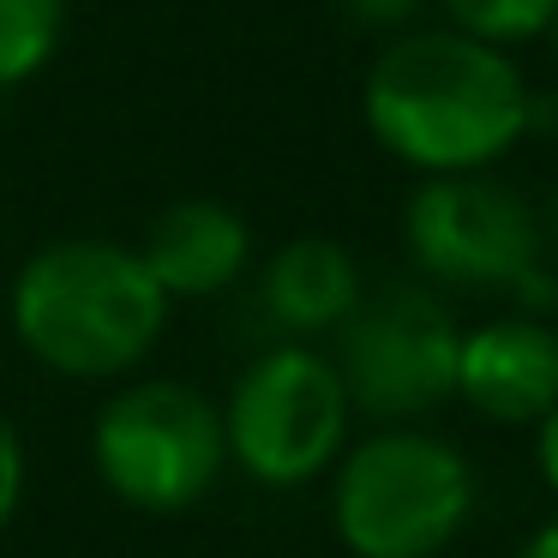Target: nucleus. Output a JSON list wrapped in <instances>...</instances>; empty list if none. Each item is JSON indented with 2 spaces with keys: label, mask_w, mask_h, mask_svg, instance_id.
<instances>
[{
  "label": "nucleus",
  "mask_w": 558,
  "mask_h": 558,
  "mask_svg": "<svg viewBox=\"0 0 558 558\" xmlns=\"http://www.w3.org/2000/svg\"><path fill=\"white\" fill-rule=\"evenodd\" d=\"M450 397L493 426H541L558 409V330L529 313L469 325L457 342Z\"/></svg>",
  "instance_id": "obj_8"
},
{
  "label": "nucleus",
  "mask_w": 558,
  "mask_h": 558,
  "mask_svg": "<svg viewBox=\"0 0 558 558\" xmlns=\"http://www.w3.org/2000/svg\"><path fill=\"white\" fill-rule=\"evenodd\" d=\"M25 474H31L25 438H19V426L0 414V534L13 529L19 505H25Z\"/></svg>",
  "instance_id": "obj_13"
},
{
  "label": "nucleus",
  "mask_w": 558,
  "mask_h": 558,
  "mask_svg": "<svg viewBox=\"0 0 558 558\" xmlns=\"http://www.w3.org/2000/svg\"><path fill=\"white\" fill-rule=\"evenodd\" d=\"M402 246L426 282L462 294H510L529 318L558 301L534 205L493 174H433L409 193Z\"/></svg>",
  "instance_id": "obj_4"
},
{
  "label": "nucleus",
  "mask_w": 558,
  "mask_h": 558,
  "mask_svg": "<svg viewBox=\"0 0 558 558\" xmlns=\"http://www.w3.org/2000/svg\"><path fill=\"white\" fill-rule=\"evenodd\" d=\"M457 342L462 325L445 294L426 282H385L361 294L337 325L330 366L361 414L385 426H414L457 390Z\"/></svg>",
  "instance_id": "obj_7"
},
{
  "label": "nucleus",
  "mask_w": 558,
  "mask_h": 558,
  "mask_svg": "<svg viewBox=\"0 0 558 558\" xmlns=\"http://www.w3.org/2000/svg\"><path fill=\"white\" fill-rule=\"evenodd\" d=\"M366 133L397 162L433 174H486L534 126V90L505 49L462 31L397 37L361 90Z\"/></svg>",
  "instance_id": "obj_1"
},
{
  "label": "nucleus",
  "mask_w": 558,
  "mask_h": 558,
  "mask_svg": "<svg viewBox=\"0 0 558 558\" xmlns=\"http://www.w3.org/2000/svg\"><path fill=\"white\" fill-rule=\"evenodd\" d=\"M361 25H402V19L421 7V0H342Z\"/></svg>",
  "instance_id": "obj_15"
},
{
  "label": "nucleus",
  "mask_w": 558,
  "mask_h": 558,
  "mask_svg": "<svg viewBox=\"0 0 558 558\" xmlns=\"http://www.w3.org/2000/svg\"><path fill=\"white\" fill-rule=\"evenodd\" d=\"M534 462H541V481L553 486V498H558V409L534 426Z\"/></svg>",
  "instance_id": "obj_14"
},
{
  "label": "nucleus",
  "mask_w": 558,
  "mask_h": 558,
  "mask_svg": "<svg viewBox=\"0 0 558 558\" xmlns=\"http://www.w3.org/2000/svg\"><path fill=\"white\" fill-rule=\"evenodd\" d=\"M553 54H558V19H553Z\"/></svg>",
  "instance_id": "obj_18"
},
{
  "label": "nucleus",
  "mask_w": 558,
  "mask_h": 558,
  "mask_svg": "<svg viewBox=\"0 0 558 558\" xmlns=\"http://www.w3.org/2000/svg\"><path fill=\"white\" fill-rule=\"evenodd\" d=\"M361 265H354L349 246L325 241V234H301V241L277 246L258 277V306L270 313V325L301 337H325L361 301Z\"/></svg>",
  "instance_id": "obj_10"
},
{
  "label": "nucleus",
  "mask_w": 558,
  "mask_h": 558,
  "mask_svg": "<svg viewBox=\"0 0 558 558\" xmlns=\"http://www.w3.org/2000/svg\"><path fill=\"white\" fill-rule=\"evenodd\" d=\"M66 31V0H0V90L49 66Z\"/></svg>",
  "instance_id": "obj_11"
},
{
  "label": "nucleus",
  "mask_w": 558,
  "mask_h": 558,
  "mask_svg": "<svg viewBox=\"0 0 558 558\" xmlns=\"http://www.w3.org/2000/svg\"><path fill=\"white\" fill-rule=\"evenodd\" d=\"M90 469L126 510L181 517L229 469L222 409L181 378H138L90 421Z\"/></svg>",
  "instance_id": "obj_5"
},
{
  "label": "nucleus",
  "mask_w": 558,
  "mask_h": 558,
  "mask_svg": "<svg viewBox=\"0 0 558 558\" xmlns=\"http://www.w3.org/2000/svg\"><path fill=\"white\" fill-rule=\"evenodd\" d=\"M469 517V457L426 426H385L330 462V529L354 558H438Z\"/></svg>",
  "instance_id": "obj_3"
},
{
  "label": "nucleus",
  "mask_w": 558,
  "mask_h": 558,
  "mask_svg": "<svg viewBox=\"0 0 558 558\" xmlns=\"http://www.w3.org/2000/svg\"><path fill=\"white\" fill-rule=\"evenodd\" d=\"M445 13L462 37L510 49V43H534L541 31H553L558 0H445Z\"/></svg>",
  "instance_id": "obj_12"
},
{
  "label": "nucleus",
  "mask_w": 558,
  "mask_h": 558,
  "mask_svg": "<svg viewBox=\"0 0 558 558\" xmlns=\"http://www.w3.org/2000/svg\"><path fill=\"white\" fill-rule=\"evenodd\" d=\"M517 558H558V517L541 522V529H534L529 541L517 546Z\"/></svg>",
  "instance_id": "obj_16"
},
{
  "label": "nucleus",
  "mask_w": 558,
  "mask_h": 558,
  "mask_svg": "<svg viewBox=\"0 0 558 558\" xmlns=\"http://www.w3.org/2000/svg\"><path fill=\"white\" fill-rule=\"evenodd\" d=\"M546 241H553V253H558V198H553V222H546Z\"/></svg>",
  "instance_id": "obj_17"
},
{
  "label": "nucleus",
  "mask_w": 558,
  "mask_h": 558,
  "mask_svg": "<svg viewBox=\"0 0 558 558\" xmlns=\"http://www.w3.org/2000/svg\"><path fill=\"white\" fill-rule=\"evenodd\" d=\"M222 409V445L229 462L258 486H306L330 474V462L349 450V390H342L330 354L306 342H277L234 378Z\"/></svg>",
  "instance_id": "obj_6"
},
{
  "label": "nucleus",
  "mask_w": 558,
  "mask_h": 558,
  "mask_svg": "<svg viewBox=\"0 0 558 558\" xmlns=\"http://www.w3.org/2000/svg\"><path fill=\"white\" fill-rule=\"evenodd\" d=\"M145 258L150 282L174 301H210V294L234 289L253 265V229L241 210L217 205V198H181L145 229Z\"/></svg>",
  "instance_id": "obj_9"
},
{
  "label": "nucleus",
  "mask_w": 558,
  "mask_h": 558,
  "mask_svg": "<svg viewBox=\"0 0 558 558\" xmlns=\"http://www.w3.org/2000/svg\"><path fill=\"white\" fill-rule=\"evenodd\" d=\"M169 294L150 282L138 246L54 241L13 277V337L61 378H121L157 349Z\"/></svg>",
  "instance_id": "obj_2"
}]
</instances>
